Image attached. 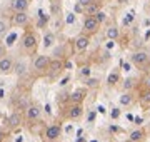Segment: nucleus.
<instances>
[{
  "label": "nucleus",
  "instance_id": "obj_1",
  "mask_svg": "<svg viewBox=\"0 0 150 142\" xmlns=\"http://www.w3.org/2000/svg\"><path fill=\"white\" fill-rule=\"evenodd\" d=\"M38 47V37L37 33L32 32V30H27V32L22 35L20 38V49L25 52V54H33Z\"/></svg>",
  "mask_w": 150,
  "mask_h": 142
},
{
  "label": "nucleus",
  "instance_id": "obj_2",
  "mask_svg": "<svg viewBox=\"0 0 150 142\" xmlns=\"http://www.w3.org/2000/svg\"><path fill=\"white\" fill-rule=\"evenodd\" d=\"M130 60H132V64L137 69H140V70H145L150 65V55L147 50H137V52H134V54L130 55Z\"/></svg>",
  "mask_w": 150,
  "mask_h": 142
},
{
  "label": "nucleus",
  "instance_id": "obj_3",
  "mask_svg": "<svg viewBox=\"0 0 150 142\" xmlns=\"http://www.w3.org/2000/svg\"><path fill=\"white\" fill-rule=\"evenodd\" d=\"M100 25L102 23L97 20L93 15H87L85 18H83V25H82V30H83V33H87V35H93V33L98 32V28H100Z\"/></svg>",
  "mask_w": 150,
  "mask_h": 142
},
{
  "label": "nucleus",
  "instance_id": "obj_4",
  "mask_svg": "<svg viewBox=\"0 0 150 142\" xmlns=\"http://www.w3.org/2000/svg\"><path fill=\"white\" fill-rule=\"evenodd\" d=\"M62 136V127L59 124H52V126H47L45 131H43V139L47 142H57Z\"/></svg>",
  "mask_w": 150,
  "mask_h": 142
},
{
  "label": "nucleus",
  "instance_id": "obj_5",
  "mask_svg": "<svg viewBox=\"0 0 150 142\" xmlns=\"http://www.w3.org/2000/svg\"><path fill=\"white\" fill-rule=\"evenodd\" d=\"M10 23L15 27H27L30 23V15L27 12H13V15L10 17Z\"/></svg>",
  "mask_w": 150,
  "mask_h": 142
},
{
  "label": "nucleus",
  "instance_id": "obj_6",
  "mask_svg": "<svg viewBox=\"0 0 150 142\" xmlns=\"http://www.w3.org/2000/svg\"><path fill=\"white\" fill-rule=\"evenodd\" d=\"M48 64H50V57L48 55H37L32 62V69H33V72L42 74V72L47 70Z\"/></svg>",
  "mask_w": 150,
  "mask_h": 142
},
{
  "label": "nucleus",
  "instance_id": "obj_7",
  "mask_svg": "<svg viewBox=\"0 0 150 142\" xmlns=\"http://www.w3.org/2000/svg\"><path fill=\"white\" fill-rule=\"evenodd\" d=\"M62 70H64V62L59 60V59H50V64H48L45 72H47V75L50 77V79H55Z\"/></svg>",
  "mask_w": 150,
  "mask_h": 142
},
{
  "label": "nucleus",
  "instance_id": "obj_8",
  "mask_svg": "<svg viewBox=\"0 0 150 142\" xmlns=\"http://www.w3.org/2000/svg\"><path fill=\"white\" fill-rule=\"evenodd\" d=\"M13 64H15V60L12 59V57L2 55V57H0V74H2V75L13 74Z\"/></svg>",
  "mask_w": 150,
  "mask_h": 142
},
{
  "label": "nucleus",
  "instance_id": "obj_9",
  "mask_svg": "<svg viewBox=\"0 0 150 142\" xmlns=\"http://www.w3.org/2000/svg\"><path fill=\"white\" fill-rule=\"evenodd\" d=\"M88 45H90V35H87V33L82 32L79 37H75L74 40V47L77 52H85L88 49Z\"/></svg>",
  "mask_w": 150,
  "mask_h": 142
},
{
  "label": "nucleus",
  "instance_id": "obj_10",
  "mask_svg": "<svg viewBox=\"0 0 150 142\" xmlns=\"http://www.w3.org/2000/svg\"><path fill=\"white\" fill-rule=\"evenodd\" d=\"M7 127L8 129H12V131H15V129H18V127H22V124H23V115L20 114V112H12L8 117H7Z\"/></svg>",
  "mask_w": 150,
  "mask_h": 142
},
{
  "label": "nucleus",
  "instance_id": "obj_11",
  "mask_svg": "<svg viewBox=\"0 0 150 142\" xmlns=\"http://www.w3.org/2000/svg\"><path fill=\"white\" fill-rule=\"evenodd\" d=\"M82 115H83V107H82V104H70L67 107V119L77 120V119H80Z\"/></svg>",
  "mask_w": 150,
  "mask_h": 142
},
{
  "label": "nucleus",
  "instance_id": "obj_12",
  "mask_svg": "<svg viewBox=\"0 0 150 142\" xmlns=\"http://www.w3.org/2000/svg\"><path fill=\"white\" fill-rule=\"evenodd\" d=\"M42 115V107L38 104H32L27 107V120L28 122H33V120H38Z\"/></svg>",
  "mask_w": 150,
  "mask_h": 142
},
{
  "label": "nucleus",
  "instance_id": "obj_13",
  "mask_svg": "<svg viewBox=\"0 0 150 142\" xmlns=\"http://www.w3.org/2000/svg\"><path fill=\"white\" fill-rule=\"evenodd\" d=\"M85 95H87L85 89H75L74 92L69 95V102L70 104H82L85 100Z\"/></svg>",
  "mask_w": 150,
  "mask_h": 142
},
{
  "label": "nucleus",
  "instance_id": "obj_14",
  "mask_svg": "<svg viewBox=\"0 0 150 142\" xmlns=\"http://www.w3.org/2000/svg\"><path fill=\"white\" fill-rule=\"evenodd\" d=\"M30 7V0H12L10 9L13 12H27Z\"/></svg>",
  "mask_w": 150,
  "mask_h": 142
},
{
  "label": "nucleus",
  "instance_id": "obj_15",
  "mask_svg": "<svg viewBox=\"0 0 150 142\" xmlns=\"http://www.w3.org/2000/svg\"><path fill=\"white\" fill-rule=\"evenodd\" d=\"M145 137H147V132H145V129H135V131L130 132L129 136V142H144Z\"/></svg>",
  "mask_w": 150,
  "mask_h": 142
},
{
  "label": "nucleus",
  "instance_id": "obj_16",
  "mask_svg": "<svg viewBox=\"0 0 150 142\" xmlns=\"http://www.w3.org/2000/svg\"><path fill=\"white\" fill-rule=\"evenodd\" d=\"M102 10V4L100 2H92V4H88L87 7H83V13L85 15H95L97 12H100Z\"/></svg>",
  "mask_w": 150,
  "mask_h": 142
},
{
  "label": "nucleus",
  "instance_id": "obj_17",
  "mask_svg": "<svg viewBox=\"0 0 150 142\" xmlns=\"http://www.w3.org/2000/svg\"><path fill=\"white\" fill-rule=\"evenodd\" d=\"M118 104L122 105V107H129V105L134 104V95H132V92H123L120 95V99H118Z\"/></svg>",
  "mask_w": 150,
  "mask_h": 142
},
{
  "label": "nucleus",
  "instance_id": "obj_18",
  "mask_svg": "<svg viewBox=\"0 0 150 142\" xmlns=\"http://www.w3.org/2000/svg\"><path fill=\"white\" fill-rule=\"evenodd\" d=\"M120 82V72L118 70H112L107 77V85L108 87H115L117 84Z\"/></svg>",
  "mask_w": 150,
  "mask_h": 142
},
{
  "label": "nucleus",
  "instance_id": "obj_19",
  "mask_svg": "<svg viewBox=\"0 0 150 142\" xmlns=\"http://www.w3.org/2000/svg\"><path fill=\"white\" fill-rule=\"evenodd\" d=\"M13 74L18 75V77L25 75V74H27V64H25V62H22V60L15 62V64H13Z\"/></svg>",
  "mask_w": 150,
  "mask_h": 142
},
{
  "label": "nucleus",
  "instance_id": "obj_20",
  "mask_svg": "<svg viewBox=\"0 0 150 142\" xmlns=\"http://www.w3.org/2000/svg\"><path fill=\"white\" fill-rule=\"evenodd\" d=\"M8 30H10V23H8V20L7 18H4V17H0V38H4L8 33Z\"/></svg>",
  "mask_w": 150,
  "mask_h": 142
},
{
  "label": "nucleus",
  "instance_id": "obj_21",
  "mask_svg": "<svg viewBox=\"0 0 150 142\" xmlns=\"http://www.w3.org/2000/svg\"><path fill=\"white\" fill-rule=\"evenodd\" d=\"M105 35H107V38H110V40H117V38L120 37V30H118V27L112 25V27H108V28H107Z\"/></svg>",
  "mask_w": 150,
  "mask_h": 142
},
{
  "label": "nucleus",
  "instance_id": "obj_22",
  "mask_svg": "<svg viewBox=\"0 0 150 142\" xmlns=\"http://www.w3.org/2000/svg\"><path fill=\"white\" fill-rule=\"evenodd\" d=\"M55 44V35L52 32H47L45 35H43V47H52V45Z\"/></svg>",
  "mask_w": 150,
  "mask_h": 142
},
{
  "label": "nucleus",
  "instance_id": "obj_23",
  "mask_svg": "<svg viewBox=\"0 0 150 142\" xmlns=\"http://www.w3.org/2000/svg\"><path fill=\"white\" fill-rule=\"evenodd\" d=\"M140 102L145 105H150V89H145L144 92L140 94Z\"/></svg>",
  "mask_w": 150,
  "mask_h": 142
},
{
  "label": "nucleus",
  "instance_id": "obj_24",
  "mask_svg": "<svg viewBox=\"0 0 150 142\" xmlns=\"http://www.w3.org/2000/svg\"><path fill=\"white\" fill-rule=\"evenodd\" d=\"M135 82H134V79H125L123 80V89H125V92H130L132 89H134Z\"/></svg>",
  "mask_w": 150,
  "mask_h": 142
},
{
  "label": "nucleus",
  "instance_id": "obj_25",
  "mask_svg": "<svg viewBox=\"0 0 150 142\" xmlns=\"http://www.w3.org/2000/svg\"><path fill=\"white\" fill-rule=\"evenodd\" d=\"M93 17H95V18H97V20H98L100 23H102V22H105V18H107V17H105V13H103L102 10H100V12H97V13H95Z\"/></svg>",
  "mask_w": 150,
  "mask_h": 142
},
{
  "label": "nucleus",
  "instance_id": "obj_26",
  "mask_svg": "<svg viewBox=\"0 0 150 142\" xmlns=\"http://www.w3.org/2000/svg\"><path fill=\"white\" fill-rule=\"evenodd\" d=\"M92 2H95V0H79V4H80L82 7H87L88 4H92Z\"/></svg>",
  "mask_w": 150,
  "mask_h": 142
},
{
  "label": "nucleus",
  "instance_id": "obj_27",
  "mask_svg": "<svg viewBox=\"0 0 150 142\" xmlns=\"http://www.w3.org/2000/svg\"><path fill=\"white\" fill-rule=\"evenodd\" d=\"M87 85H90V87H95V85H97V80H95V79H90V80H87Z\"/></svg>",
  "mask_w": 150,
  "mask_h": 142
},
{
  "label": "nucleus",
  "instance_id": "obj_28",
  "mask_svg": "<svg viewBox=\"0 0 150 142\" xmlns=\"http://www.w3.org/2000/svg\"><path fill=\"white\" fill-rule=\"evenodd\" d=\"M118 115H120V110H118V109H113V110H112V117H113V119H117Z\"/></svg>",
  "mask_w": 150,
  "mask_h": 142
},
{
  "label": "nucleus",
  "instance_id": "obj_29",
  "mask_svg": "<svg viewBox=\"0 0 150 142\" xmlns=\"http://www.w3.org/2000/svg\"><path fill=\"white\" fill-rule=\"evenodd\" d=\"M82 74H83V75H87V74H90V69H87V67H83V70H82Z\"/></svg>",
  "mask_w": 150,
  "mask_h": 142
},
{
  "label": "nucleus",
  "instance_id": "obj_30",
  "mask_svg": "<svg viewBox=\"0 0 150 142\" xmlns=\"http://www.w3.org/2000/svg\"><path fill=\"white\" fill-rule=\"evenodd\" d=\"M115 2H117V4H127L129 0H115Z\"/></svg>",
  "mask_w": 150,
  "mask_h": 142
},
{
  "label": "nucleus",
  "instance_id": "obj_31",
  "mask_svg": "<svg viewBox=\"0 0 150 142\" xmlns=\"http://www.w3.org/2000/svg\"><path fill=\"white\" fill-rule=\"evenodd\" d=\"M2 141H4V132L0 131V142H2Z\"/></svg>",
  "mask_w": 150,
  "mask_h": 142
},
{
  "label": "nucleus",
  "instance_id": "obj_32",
  "mask_svg": "<svg viewBox=\"0 0 150 142\" xmlns=\"http://www.w3.org/2000/svg\"><path fill=\"white\" fill-rule=\"evenodd\" d=\"M125 142H129V141H125Z\"/></svg>",
  "mask_w": 150,
  "mask_h": 142
}]
</instances>
